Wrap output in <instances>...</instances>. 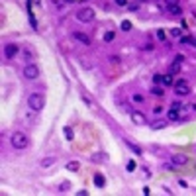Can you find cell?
I'll list each match as a JSON object with an SVG mask.
<instances>
[{"instance_id":"cell-29","label":"cell","mask_w":196,"mask_h":196,"mask_svg":"<svg viewBox=\"0 0 196 196\" xmlns=\"http://www.w3.org/2000/svg\"><path fill=\"white\" fill-rule=\"evenodd\" d=\"M118 6H128V0H114Z\"/></svg>"},{"instance_id":"cell-24","label":"cell","mask_w":196,"mask_h":196,"mask_svg":"<svg viewBox=\"0 0 196 196\" xmlns=\"http://www.w3.org/2000/svg\"><path fill=\"white\" fill-rule=\"evenodd\" d=\"M165 126H167V122H155L153 128H155V130H161V128H165Z\"/></svg>"},{"instance_id":"cell-26","label":"cell","mask_w":196,"mask_h":196,"mask_svg":"<svg viewBox=\"0 0 196 196\" xmlns=\"http://www.w3.org/2000/svg\"><path fill=\"white\" fill-rule=\"evenodd\" d=\"M171 35H174V37H181V30H178V28H174V30H171Z\"/></svg>"},{"instance_id":"cell-8","label":"cell","mask_w":196,"mask_h":196,"mask_svg":"<svg viewBox=\"0 0 196 196\" xmlns=\"http://www.w3.org/2000/svg\"><path fill=\"white\" fill-rule=\"evenodd\" d=\"M16 53H18V45H14V43H8L6 47H4V55L10 59V57H14Z\"/></svg>"},{"instance_id":"cell-14","label":"cell","mask_w":196,"mask_h":196,"mask_svg":"<svg viewBox=\"0 0 196 196\" xmlns=\"http://www.w3.org/2000/svg\"><path fill=\"white\" fill-rule=\"evenodd\" d=\"M78 169H81V163H78V161H69V163H67V171H73V173H77Z\"/></svg>"},{"instance_id":"cell-25","label":"cell","mask_w":196,"mask_h":196,"mask_svg":"<svg viewBox=\"0 0 196 196\" xmlns=\"http://www.w3.org/2000/svg\"><path fill=\"white\" fill-rule=\"evenodd\" d=\"M128 145H130V147H131V149H133V151H135V153H137V155H139V153H141V149H139V147H135V145H133V143H131V141H128Z\"/></svg>"},{"instance_id":"cell-15","label":"cell","mask_w":196,"mask_h":196,"mask_svg":"<svg viewBox=\"0 0 196 196\" xmlns=\"http://www.w3.org/2000/svg\"><path fill=\"white\" fill-rule=\"evenodd\" d=\"M55 157H47V159H43V161H41V163H39V167H51L53 163H55Z\"/></svg>"},{"instance_id":"cell-19","label":"cell","mask_w":196,"mask_h":196,"mask_svg":"<svg viewBox=\"0 0 196 196\" xmlns=\"http://www.w3.org/2000/svg\"><path fill=\"white\" fill-rule=\"evenodd\" d=\"M122 30H124V32H130V30H131V22L124 20V22H122Z\"/></svg>"},{"instance_id":"cell-6","label":"cell","mask_w":196,"mask_h":196,"mask_svg":"<svg viewBox=\"0 0 196 196\" xmlns=\"http://www.w3.org/2000/svg\"><path fill=\"white\" fill-rule=\"evenodd\" d=\"M165 6H167V10H169L171 14L182 16V8H181V4H178V0H165Z\"/></svg>"},{"instance_id":"cell-36","label":"cell","mask_w":196,"mask_h":196,"mask_svg":"<svg viewBox=\"0 0 196 196\" xmlns=\"http://www.w3.org/2000/svg\"><path fill=\"white\" fill-rule=\"evenodd\" d=\"M141 2H145V0H141Z\"/></svg>"},{"instance_id":"cell-23","label":"cell","mask_w":196,"mask_h":196,"mask_svg":"<svg viewBox=\"0 0 196 196\" xmlns=\"http://www.w3.org/2000/svg\"><path fill=\"white\" fill-rule=\"evenodd\" d=\"M157 37H159L161 41H165V39H167V35H165V32H163V30H159V32H157Z\"/></svg>"},{"instance_id":"cell-20","label":"cell","mask_w":196,"mask_h":196,"mask_svg":"<svg viewBox=\"0 0 196 196\" xmlns=\"http://www.w3.org/2000/svg\"><path fill=\"white\" fill-rule=\"evenodd\" d=\"M114 37H116V32H108L106 35H104V39H106V41H112Z\"/></svg>"},{"instance_id":"cell-30","label":"cell","mask_w":196,"mask_h":196,"mask_svg":"<svg viewBox=\"0 0 196 196\" xmlns=\"http://www.w3.org/2000/svg\"><path fill=\"white\" fill-rule=\"evenodd\" d=\"M173 108H174V110H181L182 104H181V102H173Z\"/></svg>"},{"instance_id":"cell-2","label":"cell","mask_w":196,"mask_h":196,"mask_svg":"<svg viewBox=\"0 0 196 196\" xmlns=\"http://www.w3.org/2000/svg\"><path fill=\"white\" fill-rule=\"evenodd\" d=\"M10 143H12V147H16V149H26L28 147V135L24 131H14L12 137H10Z\"/></svg>"},{"instance_id":"cell-4","label":"cell","mask_w":196,"mask_h":196,"mask_svg":"<svg viewBox=\"0 0 196 196\" xmlns=\"http://www.w3.org/2000/svg\"><path fill=\"white\" fill-rule=\"evenodd\" d=\"M77 20L78 22H85V24L94 22V10L92 8H81V10L77 12Z\"/></svg>"},{"instance_id":"cell-34","label":"cell","mask_w":196,"mask_h":196,"mask_svg":"<svg viewBox=\"0 0 196 196\" xmlns=\"http://www.w3.org/2000/svg\"><path fill=\"white\" fill-rule=\"evenodd\" d=\"M65 2H67V4H73V2H75V0H65Z\"/></svg>"},{"instance_id":"cell-35","label":"cell","mask_w":196,"mask_h":196,"mask_svg":"<svg viewBox=\"0 0 196 196\" xmlns=\"http://www.w3.org/2000/svg\"><path fill=\"white\" fill-rule=\"evenodd\" d=\"M194 47H196V39H194Z\"/></svg>"},{"instance_id":"cell-12","label":"cell","mask_w":196,"mask_h":196,"mask_svg":"<svg viewBox=\"0 0 196 196\" xmlns=\"http://www.w3.org/2000/svg\"><path fill=\"white\" fill-rule=\"evenodd\" d=\"M161 85H165V86H173V85H174V81H173V75H171V73L163 75V78H161Z\"/></svg>"},{"instance_id":"cell-16","label":"cell","mask_w":196,"mask_h":196,"mask_svg":"<svg viewBox=\"0 0 196 196\" xmlns=\"http://www.w3.org/2000/svg\"><path fill=\"white\" fill-rule=\"evenodd\" d=\"M178 71H181V61H174V63L171 65L169 73H171V75H174V73H178Z\"/></svg>"},{"instance_id":"cell-10","label":"cell","mask_w":196,"mask_h":196,"mask_svg":"<svg viewBox=\"0 0 196 196\" xmlns=\"http://www.w3.org/2000/svg\"><path fill=\"white\" fill-rule=\"evenodd\" d=\"M171 161H173V165H186V161H188V157L186 155H173L171 157Z\"/></svg>"},{"instance_id":"cell-17","label":"cell","mask_w":196,"mask_h":196,"mask_svg":"<svg viewBox=\"0 0 196 196\" xmlns=\"http://www.w3.org/2000/svg\"><path fill=\"white\" fill-rule=\"evenodd\" d=\"M155 96H165V90L161 88V86H153V90H151Z\"/></svg>"},{"instance_id":"cell-22","label":"cell","mask_w":196,"mask_h":196,"mask_svg":"<svg viewBox=\"0 0 196 196\" xmlns=\"http://www.w3.org/2000/svg\"><path fill=\"white\" fill-rule=\"evenodd\" d=\"M181 43H192L194 45V39L192 37H181Z\"/></svg>"},{"instance_id":"cell-11","label":"cell","mask_w":196,"mask_h":196,"mask_svg":"<svg viewBox=\"0 0 196 196\" xmlns=\"http://www.w3.org/2000/svg\"><path fill=\"white\" fill-rule=\"evenodd\" d=\"M167 118H169V122H177V120H181V110L171 108V110L167 112Z\"/></svg>"},{"instance_id":"cell-7","label":"cell","mask_w":196,"mask_h":196,"mask_svg":"<svg viewBox=\"0 0 196 196\" xmlns=\"http://www.w3.org/2000/svg\"><path fill=\"white\" fill-rule=\"evenodd\" d=\"M131 120H133V124H135V126H147V118H145L141 112H133V114H131Z\"/></svg>"},{"instance_id":"cell-33","label":"cell","mask_w":196,"mask_h":196,"mask_svg":"<svg viewBox=\"0 0 196 196\" xmlns=\"http://www.w3.org/2000/svg\"><path fill=\"white\" fill-rule=\"evenodd\" d=\"M188 110H190V112H196V104H190V106H188Z\"/></svg>"},{"instance_id":"cell-31","label":"cell","mask_w":196,"mask_h":196,"mask_svg":"<svg viewBox=\"0 0 196 196\" xmlns=\"http://www.w3.org/2000/svg\"><path fill=\"white\" fill-rule=\"evenodd\" d=\"M110 61H112V63L116 65V63H120V57H110Z\"/></svg>"},{"instance_id":"cell-13","label":"cell","mask_w":196,"mask_h":196,"mask_svg":"<svg viewBox=\"0 0 196 196\" xmlns=\"http://www.w3.org/2000/svg\"><path fill=\"white\" fill-rule=\"evenodd\" d=\"M94 184L102 188V186L106 184V178H104V177H102V174H100V173H96V174H94Z\"/></svg>"},{"instance_id":"cell-5","label":"cell","mask_w":196,"mask_h":196,"mask_svg":"<svg viewBox=\"0 0 196 196\" xmlns=\"http://www.w3.org/2000/svg\"><path fill=\"white\" fill-rule=\"evenodd\" d=\"M24 77L30 78V81H35V78L39 77V67L33 65V63H28L26 67H24Z\"/></svg>"},{"instance_id":"cell-3","label":"cell","mask_w":196,"mask_h":196,"mask_svg":"<svg viewBox=\"0 0 196 196\" xmlns=\"http://www.w3.org/2000/svg\"><path fill=\"white\" fill-rule=\"evenodd\" d=\"M173 86H174L177 96H188L190 94V85H188V81H184V78H178Z\"/></svg>"},{"instance_id":"cell-27","label":"cell","mask_w":196,"mask_h":196,"mask_svg":"<svg viewBox=\"0 0 196 196\" xmlns=\"http://www.w3.org/2000/svg\"><path fill=\"white\" fill-rule=\"evenodd\" d=\"M135 161H130V163H128V171H135Z\"/></svg>"},{"instance_id":"cell-21","label":"cell","mask_w":196,"mask_h":196,"mask_svg":"<svg viewBox=\"0 0 196 196\" xmlns=\"http://www.w3.org/2000/svg\"><path fill=\"white\" fill-rule=\"evenodd\" d=\"M69 188H71V184H69V182H63V184L59 186V190H61V192H67Z\"/></svg>"},{"instance_id":"cell-28","label":"cell","mask_w":196,"mask_h":196,"mask_svg":"<svg viewBox=\"0 0 196 196\" xmlns=\"http://www.w3.org/2000/svg\"><path fill=\"white\" fill-rule=\"evenodd\" d=\"M161 78H163V75H155V77H153V82H155V85H159Z\"/></svg>"},{"instance_id":"cell-9","label":"cell","mask_w":196,"mask_h":196,"mask_svg":"<svg viewBox=\"0 0 196 196\" xmlns=\"http://www.w3.org/2000/svg\"><path fill=\"white\" fill-rule=\"evenodd\" d=\"M73 37L75 39H78L81 43H85V45H90V37L86 35V33H81V32H73Z\"/></svg>"},{"instance_id":"cell-1","label":"cell","mask_w":196,"mask_h":196,"mask_svg":"<svg viewBox=\"0 0 196 196\" xmlns=\"http://www.w3.org/2000/svg\"><path fill=\"white\" fill-rule=\"evenodd\" d=\"M28 106H30L33 112L43 110V106H45V96H43L41 92H32L30 96H28Z\"/></svg>"},{"instance_id":"cell-32","label":"cell","mask_w":196,"mask_h":196,"mask_svg":"<svg viewBox=\"0 0 196 196\" xmlns=\"http://www.w3.org/2000/svg\"><path fill=\"white\" fill-rule=\"evenodd\" d=\"M174 61H181V63H182V61H184V55H177V57H174Z\"/></svg>"},{"instance_id":"cell-18","label":"cell","mask_w":196,"mask_h":196,"mask_svg":"<svg viewBox=\"0 0 196 196\" xmlns=\"http://www.w3.org/2000/svg\"><path fill=\"white\" fill-rule=\"evenodd\" d=\"M63 131H65V137H67V139H69V141H71V139H73V137H75V133H73V130H71V128H65Z\"/></svg>"}]
</instances>
